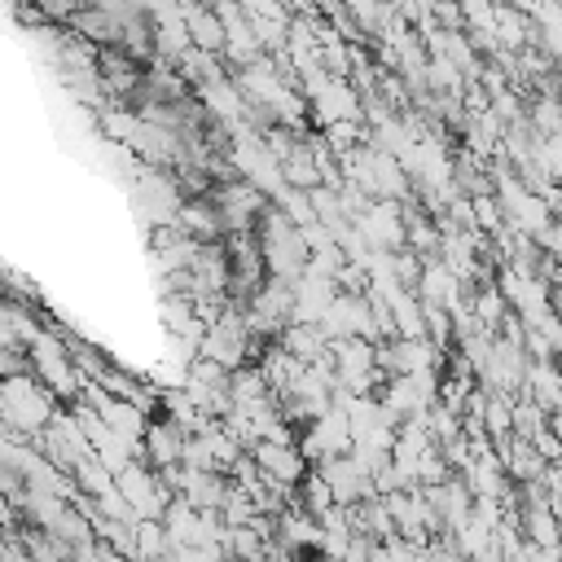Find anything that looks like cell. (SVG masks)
<instances>
[{
	"label": "cell",
	"mask_w": 562,
	"mask_h": 562,
	"mask_svg": "<svg viewBox=\"0 0 562 562\" xmlns=\"http://www.w3.org/2000/svg\"><path fill=\"white\" fill-rule=\"evenodd\" d=\"M176 228H184L202 246H220L228 237V228H224V220H220V211H215L211 198H184V206L176 215Z\"/></svg>",
	"instance_id": "7c38bea8"
},
{
	"label": "cell",
	"mask_w": 562,
	"mask_h": 562,
	"mask_svg": "<svg viewBox=\"0 0 562 562\" xmlns=\"http://www.w3.org/2000/svg\"><path fill=\"white\" fill-rule=\"evenodd\" d=\"M299 364H321V360H329V338H325V329L321 325H285V334L277 338Z\"/></svg>",
	"instance_id": "e0dca14e"
},
{
	"label": "cell",
	"mask_w": 562,
	"mask_h": 562,
	"mask_svg": "<svg viewBox=\"0 0 562 562\" xmlns=\"http://www.w3.org/2000/svg\"><path fill=\"white\" fill-rule=\"evenodd\" d=\"M255 465L263 470V479H272V483H281V487H299L312 470H307V457L299 452V448H285V443H259L255 452Z\"/></svg>",
	"instance_id": "30bf717a"
},
{
	"label": "cell",
	"mask_w": 562,
	"mask_h": 562,
	"mask_svg": "<svg viewBox=\"0 0 562 562\" xmlns=\"http://www.w3.org/2000/svg\"><path fill=\"white\" fill-rule=\"evenodd\" d=\"M61 408L66 404L35 373L4 378V386H0V422H4V435H13V439H31L35 443L57 422Z\"/></svg>",
	"instance_id": "6da1fadb"
},
{
	"label": "cell",
	"mask_w": 562,
	"mask_h": 562,
	"mask_svg": "<svg viewBox=\"0 0 562 562\" xmlns=\"http://www.w3.org/2000/svg\"><path fill=\"white\" fill-rule=\"evenodd\" d=\"M184 22H189V35H193V48L224 57L228 40H224V22H220L215 4H184Z\"/></svg>",
	"instance_id": "5bb4252c"
},
{
	"label": "cell",
	"mask_w": 562,
	"mask_h": 562,
	"mask_svg": "<svg viewBox=\"0 0 562 562\" xmlns=\"http://www.w3.org/2000/svg\"><path fill=\"white\" fill-rule=\"evenodd\" d=\"M294 505H299L303 514H312V518L321 522V518H325V514H329V509H334L338 501H334V487L325 483V474L316 470V474H307V479L299 483V501H294Z\"/></svg>",
	"instance_id": "ffe728a7"
},
{
	"label": "cell",
	"mask_w": 562,
	"mask_h": 562,
	"mask_svg": "<svg viewBox=\"0 0 562 562\" xmlns=\"http://www.w3.org/2000/svg\"><path fill=\"white\" fill-rule=\"evenodd\" d=\"M114 483H119V492L127 496V505L136 509V518H162L167 505L176 501V492L162 483V474H158L145 457H136L127 470H119Z\"/></svg>",
	"instance_id": "277c9868"
},
{
	"label": "cell",
	"mask_w": 562,
	"mask_h": 562,
	"mask_svg": "<svg viewBox=\"0 0 562 562\" xmlns=\"http://www.w3.org/2000/svg\"><path fill=\"white\" fill-rule=\"evenodd\" d=\"M180 465H189V470H211V474H220V461H215V452H211L206 435H189V439H184V461H180Z\"/></svg>",
	"instance_id": "7402d4cb"
},
{
	"label": "cell",
	"mask_w": 562,
	"mask_h": 562,
	"mask_svg": "<svg viewBox=\"0 0 562 562\" xmlns=\"http://www.w3.org/2000/svg\"><path fill=\"white\" fill-rule=\"evenodd\" d=\"M531 443H536V452H540V457H544L549 465H558V461H562V439H558V435H553L549 426H544V430H540V435H536Z\"/></svg>",
	"instance_id": "603a6c76"
},
{
	"label": "cell",
	"mask_w": 562,
	"mask_h": 562,
	"mask_svg": "<svg viewBox=\"0 0 562 562\" xmlns=\"http://www.w3.org/2000/svg\"><path fill=\"white\" fill-rule=\"evenodd\" d=\"M206 198L215 202V211H220L228 237H233V233H259V220H263L268 206H272V198H268L263 189H255L250 180H224V184H215Z\"/></svg>",
	"instance_id": "3957f363"
},
{
	"label": "cell",
	"mask_w": 562,
	"mask_h": 562,
	"mask_svg": "<svg viewBox=\"0 0 562 562\" xmlns=\"http://www.w3.org/2000/svg\"><path fill=\"white\" fill-rule=\"evenodd\" d=\"M149 31H154V53L162 61H171V66L193 48V35H189V22H184V4L149 9Z\"/></svg>",
	"instance_id": "ba28073f"
},
{
	"label": "cell",
	"mask_w": 562,
	"mask_h": 562,
	"mask_svg": "<svg viewBox=\"0 0 562 562\" xmlns=\"http://www.w3.org/2000/svg\"><path fill=\"white\" fill-rule=\"evenodd\" d=\"M228 562H233V558H228Z\"/></svg>",
	"instance_id": "cb8c5ba5"
},
{
	"label": "cell",
	"mask_w": 562,
	"mask_h": 562,
	"mask_svg": "<svg viewBox=\"0 0 562 562\" xmlns=\"http://www.w3.org/2000/svg\"><path fill=\"white\" fill-rule=\"evenodd\" d=\"M522 400L540 404L544 413H558L562 408V369H558V360H531Z\"/></svg>",
	"instance_id": "4fadbf2b"
},
{
	"label": "cell",
	"mask_w": 562,
	"mask_h": 562,
	"mask_svg": "<svg viewBox=\"0 0 562 562\" xmlns=\"http://www.w3.org/2000/svg\"><path fill=\"white\" fill-rule=\"evenodd\" d=\"M184 430L176 426V422H167V417H154L149 422V430H145V461L162 474V470H176L180 461H184Z\"/></svg>",
	"instance_id": "8fae6325"
},
{
	"label": "cell",
	"mask_w": 562,
	"mask_h": 562,
	"mask_svg": "<svg viewBox=\"0 0 562 562\" xmlns=\"http://www.w3.org/2000/svg\"><path fill=\"white\" fill-rule=\"evenodd\" d=\"M544 426H549V413L540 404H531V400L514 404V439H536Z\"/></svg>",
	"instance_id": "44dd1931"
},
{
	"label": "cell",
	"mask_w": 562,
	"mask_h": 562,
	"mask_svg": "<svg viewBox=\"0 0 562 562\" xmlns=\"http://www.w3.org/2000/svg\"><path fill=\"white\" fill-rule=\"evenodd\" d=\"M496 457L505 461V470H509V479H514V483H540V479H544V470H549V461L536 452V443H531V439H509V443H501V448H496Z\"/></svg>",
	"instance_id": "9a60e30c"
},
{
	"label": "cell",
	"mask_w": 562,
	"mask_h": 562,
	"mask_svg": "<svg viewBox=\"0 0 562 562\" xmlns=\"http://www.w3.org/2000/svg\"><path fill=\"white\" fill-rule=\"evenodd\" d=\"M83 400L101 413V422H105L110 430H119V435H123V439H132V443H145V430H149V422H154L145 408H136V404H127V400L110 395L101 382H88Z\"/></svg>",
	"instance_id": "52a82bcc"
},
{
	"label": "cell",
	"mask_w": 562,
	"mask_h": 562,
	"mask_svg": "<svg viewBox=\"0 0 562 562\" xmlns=\"http://www.w3.org/2000/svg\"><path fill=\"white\" fill-rule=\"evenodd\" d=\"M356 233L373 246V250H386V255H400L408 250V206L400 202H373L360 220H351Z\"/></svg>",
	"instance_id": "5b68a950"
},
{
	"label": "cell",
	"mask_w": 562,
	"mask_h": 562,
	"mask_svg": "<svg viewBox=\"0 0 562 562\" xmlns=\"http://www.w3.org/2000/svg\"><path fill=\"white\" fill-rule=\"evenodd\" d=\"M198 255H202V241H193L184 228H154V263H158V272L162 277H180V272H189L193 263H198Z\"/></svg>",
	"instance_id": "9c48e42d"
},
{
	"label": "cell",
	"mask_w": 562,
	"mask_h": 562,
	"mask_svg": "<svg viewBox=\"0 0 562 562\" xmlns=\"http://www.w3.org/2000/svg\"><path fill=\"white\" fill-rule=\"evenodd\" d=\"M514 395H487V413H483V426H487V439L501 448V443H509L514 439Z\"/></svg>",
	"instance_id": "d6986e66"
},
{
	"label": "cell",
	"mask_w": 562,
	"mask_h": 562,
	"mask_svg": "<svg viewBox=\"0 0 562 562\" xmlns=\"http://www.w3.org/2000/svg\"><path fill=\"white\" fill-rule=\"evenodd\" d=\"M351 448H356V439H351V422H347L342 408H329L325 417H316L299 435V452L307 461H316V465L321 461H334V457H351Z\"/></svg>",
	"instance_id": "8992f818"
},
{
	"label": "cell",
	"mask_w": 562,
	"mask_h": 562,
	"mask_svg": "<svg viewBox=\"0 0 562 562\" xmlns=\"http://www.w3.org/2000/svg\"><path fill=\"white\" fill-rule=\"evenodd\" d=\"M522 536L540 549H562V518L549 509V501H527V509L518 514Z\"/></svg>",
	"instance_id": "2e32d148"
},
{
	"label": "cell",
	"mask_w": 562,
	"mask_h": 562,
	"mask_svg": "<svg viewBox=\"0 0 562 562\" xmlns=\"http://www.w3.org/2000/svg\"><path fill=\"white\" fill-rule=\"evenodd\" d=\"M259 250H263V263H268V277L294 285L303 272H307V241H303V228L290 224L277 206H268V215L259 220Z\"/></svg>",
	"instance_id": "7a4b0ae2"
},
{
	"label": "cell",
	"mask_w": 562,
	"mask_h": 562,
	"mask_svg": "<svg viewBox=\"0 0 562 562\" xmlns=\"http://www.w3.org/2000/svg\"><path fill=\"white\" fill-rule=\"evenodd\" d=\"M176 549H171V536L162 527V518H140L136 522V562H167Z\"/></svg>",
	"instance_id": "ac0fdd59"
}]
</instances>
